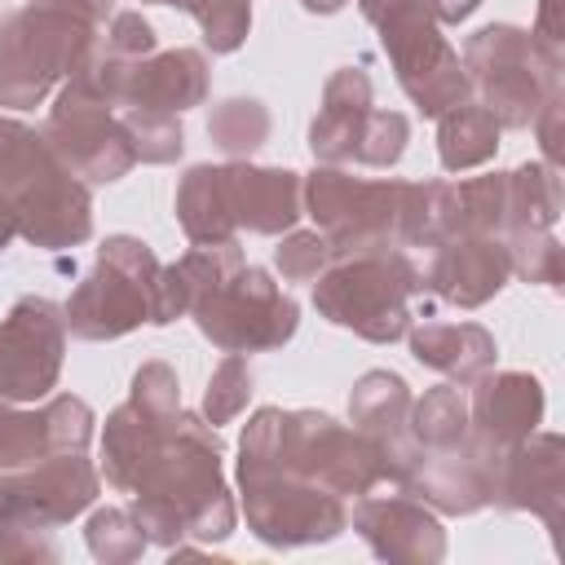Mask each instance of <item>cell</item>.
Listing matches in <instances>:
<instances>
[{
    "instance_id": "26",
    "label": "cell",
    "mask_w": 565,
    "mask_h": 565,
    "mask_svg": "<svg viewBox=\"0 0 565 565\" xmlns=\"http://www.w3.org/2000/svg\"><path fill=\"white\" fill-rule=\"evenodd\" d=\"M561 216V181L556 168H521L508 177V212L503 225L512 234L521 230H547Z\"/></svg>"
},
{
    "instance_id": "4",
    "label": "cell",
    "mask_w": 565,
    "mask_h": 565,
    "mask_svg": "<svg viewBox=\"0 0 565 565\" xmlns=\"http://www.w3.org/2000/svg\"><path fill=\"white\" fill-rule=\"evenodd\" d=\"M106 18L110 0H26L9 13L0 22V106L44 102L62 75H75Z\"/></svg>"
},
{
    "instance_id": "5",
    "label": "cell",
    "mask_w": 565,
    "mask_h": 565,
    "mask_svg": "<svg viewBox=\"0 0 565 565\" xmlns=\"http://www.w3.org/2000/svg\"><path fill=\"white\" fill-rule=\"evenodd\" d=\"M428 194L433 185L402 181H353L344 172H313L305 185L309 216L335 256L388 252L428 243Z\"/></svg>"
},
{
    "instance_id": "32",
    "label": "cell",
    "mask_w": 565,
    "mask_h": 565,
    "mask_svg": "<svg viewBox=\"0 0 565 565\" xmlns=\"http://www.w3.org/2000/svg\"><path fill=\"white\" fill-rule=\"evenodd\" d=\"M247 397H252V371H247L243 353H230V358L216 366L212 384H207L203 411H207L212 424H225V419H234V415L247 406Z\"/></svg>"
},
{
    "instance_id": "19",
    "label": "cell",
    "mask_w": 565,
    "mask_h": 565,
    "mask_svg": "<svg viewBox=\"0 0 565 565\" xmlns=\"http://www.w3.org/2000/svg\"><path fill=\"white\" fill-rule=\"evenodd\" d=\"M207 93V62L199 49H172L141 57L115 97V110H168L181 115L185 106L203 102Z\"/></svg>"
},
{
    "instance_id": "34",
    "label": "cell",
    "mask_w": 565,
    "mask_h": 565,
    "mask_svg": "<svg viewBox=\"0 0 565 565\" xmlns=\"http://www.w3.org/2000/svg\"><path fill=\"white\" fill-rule=\"evenodd\" d=\"M274 260H278L282 278H291V282H309V278H318V274L335 260V252H331V243L313 230V234H291V238L274 252Z\"/></svg>"
},
{
    "instance_id": "16",
    "label": "cell",
    "mask_w": 565,
    "mask_h": 565,
    "mask_svg": "<svg viewBox=\"0 0 565 565\" xmlns=\"http://www.w3.org/2000/svg\"><path fill=\"white\" fill-rule=\"evenodd\" d=\"M539 415H543V388H539V380H530L521 371L490 375V380L477 384L472 406H468L472 441L503 463L534 433Z\"/></svg>"
},
{
    "instance_id": "15",
    "label": "cell",
    "mask_w": 565,
    "mask_h": 565,
    "mask_svg": "<svg viewBox=\"0 0 565 565\" xmlns=\"http://www.w3.org/2000/svg\"><path fill=\"white\" fill-rule=\"evenodd\" d=\"M93 437V411L79 397H53L44 411L0 406V472H22L66 450H84Z\"/></svg>"
},
{
    "instance_id": "36",
    "label": "cell",
    "mask_w": 565,
    "mask_h": 565,
    "mask_svg": "<svg viewBox=\"0 0 565 565\" xmlns=\"http://www.w3.org/2000/svg\"><path fill=\"white\" fill-rule=\"evenodd\" d=\"M18 234V221H13V212H9V203L0 199V252H4V243Z\"/></svg>"
},
{
    "instance_id": "10",
    "label": "cell",
    "mask_w": 565,
    "mask_h": 565,
    "mask_svg": "<svg viewBox=\"0 0 565 565\" xmlns=\"http://www.w3.org/2000/svg\"><path fill=\"white\" fill-rule=\"evenodd\" d=\"M309 146L327 163H371L388 168L406 150V119L397 110L371 106V79L362 71H340L327 84L322 115L309 128Z\"/></svg>"
},
{
    "instance_id": "20",
    "label": "cell",
    "mask_w": 565,
    "mask_h": 565,
    "mask_svg": "<svg viewBox=\"0 0 565 565\" xmlns=\"http://www.w3.org/2000/svg\"><path fill=\"white\" fill-rule=\"evenodd\" d=\"M353 525L371 543V552L384 561H441V552H446L441 525L419 503H411L402 494L362 499L353 508Z\"/></svg>"
},
{
    "instance_id": "22",
    "label": "cell",
    "mask_w": 565,
    "mask_h": 565,
    "mask_svg": "<svg viewBox=\"0 0 565 565\" xmlns=\"http://www.w3.org/2000/svg\"><path fill=\"white\" fill-rule=\"evenodd\" d=\"M225 190H230L234 225H247L256 234L291 230L296 216H300V181H296V172L225 163Z\"/></svg>"
},
{
    "instance_id": "30",
    "label": "cell",
    "mask_w": 565,
    "mask_h": 565,
    "mask_svg": "<svg viewBox=\"0 0 565 565\" xmlns=\"http://www.w3.org/2000/svg\"><path fill=\"white\" fill-rule=\"evenodd\" d=\"M88 547L97 561L115 565V561H137L141 547H146V534L141 525L132 521V512H119V508H106L88 521Z\"/></svg>"
},
{
    "instance_id": "28",
    "label": "cell",
    "mask_w": 565,
    "mask_h": 565,
    "mask_svg": "<svg viewBox=\"0 0 565 565\" xmlns=\"http://www.w3.org/2000/svg\"><path fill=\"white\" fill-rule=\"evenodd\" d=\"M207 137L225 150V154H252L265 137H269V115L260 102L252 97H230L212 110L207 119Z\"/></svg>"
},
{
    "instance_id": "7",
    "label": "cell",
    "mask_w": 565,
    "mask_h": 565,
    "mask_svg": "<svg viewBox=\"0 0 565 565\" xmlns=\"http://www.w3.org/2000/svg\"><path fill=\"white\" fill-rule=\"evenodd\" d=\"M419 287H424L419 274L402 252H358V256H340V265L318 274L313 305L335 327L388 344L406 335L411 296Z\"/></svg>"
},
{
    "instance_id": "8",
    "label": "cell",
    "mask_w": 565,
    "mask_h": 565,
    "mask_svg": "<svg viewBox=\"0 0 565 565\" xmlns=\"http://www.w3.org/2000/svg\"><path fill=\"white\" fill-rule=\"evenodd\" d=\"M163 265L141 238L115 234L97 252V269L66 300V327L79 340H115L137 322H159Z\"/></svg>"
},
{
    "instance_id": "31",
    "label": "cell",
    "mask_w": 565,
    "mask_h": 565,
    "mask_svg": "<svg viewBox=\"0 0 565 565\" xmlns=\"http://www.w3.org/2000/svg\"><path fill=\"white\" fill-rule=\"evenodd\" d=\"M508 256H512V269L521 278L547 282V287L561 282V243L547 230H521V234H512Z\"/></svg>"
},
{
    "instance_id": "9",
    "label": "cell",
    "mask_w": 565,
    "mask_h": 565,
    "mask_svg": "<svg viewBox=\"0 0 565 565\" xmlns=\"http://www.w3.org/2000/svg\"><path fill=\"white\" fill-rule=\"evenodd\" d=\"M366 22L380 26V44L393 57L397 84L424 115H446L468 97V75L459 53L441 40L428 0H358Z\"/></svg>"
},
{
    "instance_id": "24",
    "label": "cell",
    "mask_w": 565,
    "mask_h": 565,
    "mask_svg": "<svg viewBox=\"0 0 565 565\" xmlns=\"http://www.w3.org/2000/svg\"><path fill=\"white\" fill-rule=\"evenodd\" d=\"M177 216L181 230L194 247L203 243H230L234 238V212H230V190H225V168H190L181 190H177Z\"/></svg>"
},
{
    "instance_id": "6",
    "label": "cell",
    "mask_w": 565,
    "mask_h": 565,
    "mask_svg": "<svg viewBox=\"0 0 565 565\" xmlns=\"http://www.w3.org/2000/svg\"><path fill=\"white\" fill-rule=\"evenodd\" d=\"M0 199L35 247H75L93 230L88 190L31 128L0 119Z\"/></svg>"
},
{
    "instance_id": "13",
    "label": "cell",
    "mask_w": 565,
    "mask_h": 565,
    "mask_svg": "<svg viewBox=\"0 0 565 565\" xmlns=\"http://www.w3.org/2000/svg\"><path fill=\"white\" fill-rule=\"evenodd\" d=\"M66 318L44 296H22L0 322V397L35 402L57 384Z\"/></svg>"
},
{
    "instance_id": "2",
    "label": "cell",
    "mask_w": 565,
    "mask_h": 565,
    "mask_svg": "<svg viewBox=\"0 0 565 565\" xmlns=\"http://www.w3.org/2000/svg\"><path fill=\"white\" fill-rule=\"evenodd\" d=\"M194 313L199 331L225 353L278 349L296 331V300L282 296L265 269L247 265L238 243H203L159 278V327Z\"/></svg>"
},
{
    "instance_id": "25",
    "label": "cell",
    "mask_w": 565,
    "mask_h": 565,
    "mask_svg": "<svg viewBox=\"0 0 565 565\" xmlns=\"http://www.w3.org/2000/svg\"><path fill=\"white\" fill-rule=\"evenodd\" d=\"M499 146V119L486 106L459 102L441 115V168H472L486 163Z\"/></svg>"
},
{
    "instance_id": "33",
    "label": "cell",
    "mask_w": 565,
    "mask_h": 565,
    "mask_svg": "<svg viewBox=\"0 0 565 565\" xmlns=\"http://www.w3.org/2000/svg\"><path fill=\"white\" fill-rule=\"evenodd\" d=\"M199 26H203V40L212 53H234L252 26V4L247 0H212L203 9Z\"/></svg>"
},
{
    "instance_id": "37",
    "label": "cell",
    "mask_w": 565,
    "mask_h": 565,
    "mask_svg": "<svg viewBox=\"0 0 565 565\" xmlns=\"http://www.w3.org/2000/svg\"><path fill=\"white\" fill-rule=\"evenodd\" d=\"M154 4H177V9H185V13H194V18H203V9H207L212 0H154Z\"/></svg>"
},
{
    "instance_id": "21",
    "label": "cell",
    "mask_w": 565,
    "mask_h": 565,
    "mask_svg": "<svg viewBox=\"0 0 565 565\" xmlns=\"http://www.w3.org/2000/svg\"><path fill=\"white\" fill-rule=\"evenodd\" d=\"M561 437H525L499 468L494 499L503 508H530L547 525H561Z\"/></svg>"
},
{
    "instance_id": "17",
    "label": "cell",
    "mask_w": 565,
    "mask_h": 565,
    "mask_svg": "<svg viewBox=\"0 0 565 565\" xmlns=\"http://www.w3.org/2000/svg\"><path fill=\"white\" fill-rule=\"evenodd\" d=\"M433 247L437 252H433L428 287L459 309L486 305L512 274L508 247L494 243L490 234H455V238H437Z\"/></svg>"
},
{
    "instance_id": "35",
    "label": "cell",
    "mask_w": 565,
    "mask_h": 565,
    "mask_svg": "<svg viewBox=\"0 0 565 565\" xmlns=\"http://www.w3.org/2000/svg\"><path fill=\"white\" fill-rule=\"evenodd\" d=\"M433 4V13L441 18V22H459V18H468L481 0H428Z\"/></svg>"
},
{
    "instance_id": "12",
    "label": "cell",
    "mask_w": 565,
    "mask_h": 565,
    "mask_svg": "<svg viewBox=\"0 0 565 565\" xmlns=\"http://www.w3.org/2000/svg\"><path fill=\"white\" fill-rule=\"evenodd\" d=\"M534 62H539V49L516 26H486L463 44V71H472L486 97V110L499 119V128H521L539 115L547 79L534 75Z\"/></svg>"
},
{
    "instance_id": "38",
    "label": "cell",
    "mask_w": 565,
    "mask_h": 565,
    "mask_svg": "<svg viewBox=\"0 0 565 565\" xmlns=\"http://www.w3.org/2000/svg\"><path fill=\"white\" fill-rule=\"evenodd\" d=\"M300 4H305L309 13H335V9L344 4V0H300Z\"/></svg>"
},
{
    "instance_id": "14",
    "label": "cell",
    "mask_w": 565,
    "mask_h": 565,
    "mask_svg": "<svg viewBox=\"0 0 565 565\" xmlns=\"http://www.w3.org/2000/svg\"><path fill=\"white\" fill-rule=\"evenodd\" d=\"M243 508H247V525L274 547L322 543V539H335L349 525V512H344L340 494H327L318 486L287 481V477L243 481Z\"/></svg>"
},
{
    "instance_id": "11",
    "label": "cell",
    "mask_w": 565,
    "mask_h": 565,
    "mask_svg": "<svg viewBox=\"0 0 565 565\" xmlns=\"http://www.w3.org/2000/svg\"><path fill=\"white\" fill-rule=\"evenodd\" d=\"M44 141L53 146V154L84 181H119L137 154H132V141L119 124V115L93 97L84 84H66L57 93V106L49 115V128H44Z\"/></svg>"
},
{
    "instance_id": "27",
    "label": "cell",
    "mask_w": 565,
    "mask_h": 565,
    "mask_svg": "<svg viewBox=\"0 0 565 565\" xmlns=\"http://www.w3.org/2000/svg\"><path fill=\"white\" fill-rule=\"evenodd\" d=\"M415 450H450L468 437V402L459 388H433L411 415H406Z\"/></svg>"
},
{
    "instance_id": "23",
    "label": "cell",
    "mask_w": 565,
    "mask_h": 565,
    "mask_svg": "<svg viewBox=\"0 0 565 565\" xmlns=\"http://www.w3.org/2000/svg\"><path fill=\"white\" fill-rule=\"evenodd\" d=\"M411 353L424 366H433L450 380H477L494 362V340L477 322H437V318H428L424 327L411 331Z\"/></svg>"
},
{
    "instance_id": "18",
    "label": "cell",
    "mask_w": 565,
    "mask_h": 565,
    "mask_svg": "<svg viewBox=\"0 0 565 565\" xmlns=\"http://www.w3.org/2000/svg\"><path fill=\"white\" fill-rule=\"evenodd\" d=\"M349 411H353L358 433L388 463V481L406 486V472L415 463V441H411V428H406V415H411L406 384L397 375H388V371H366L358 380L353 397H349Z\"/></svg>"
},
{
    "instance_id": "1",
    "label": "cell",
    "mask_w": 565,
    "mask_h": 565,
    "mask_svg": "<svg viewBox=\"0 0 565 565\" xmlns=\"http://www.w3.org/2000/svg\"><path fill=\"white\" fill-rule=\"evenodd\" d=\"M106 481L132 490V521L146 543H221L234 530V503L221 481V441L212 424L181 411L177 375L150 362L132 397L106 419Z\"/></svg>"
},
{
    "instance_id": "3",
    "label": "cell",
    "mask_w": 565,
    "mask_h": 565,
    "mask_svg": "<svg viewBox=\"0 0 565 565\" xmlns=\"http://www.w3.org/2000/svg\"><path fill=\"white\" fill-rule=\"evenodd\" d=\"M287 477L327 494H366L388 481V463L362 433H344L335 419L313 411H256L243 437L238 481Z\"/></svg>"
},
{
    "instance_id": "29",
    "label": "cell",
    "mask_w": 565,
    "mask_h": 565,
    "mask_svg": "<svg viewBox=\"0 0 565 565\" xmlns=\"http://www.w3.org/2000/svg\"><path fill=\"white\" fill-rule=\"evenodd\" d=\"M119 124L132 141V154L146 163H168L181 154V124L168 110H119Z\"/></svg>"
}]
</instances>
